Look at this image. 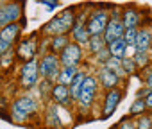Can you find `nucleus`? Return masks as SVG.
Instances as JSON below:
<instances>
[{
  "label": "nucleus",
  "mask_w": 152,
  "mask_h": 129,
  "mask_svg": "<svg viewBox=\"0 0 152 129\" xmlns=\"http://www.w3.org/2000/svg\"><path fill=\"white\" fill-rule=\"evenodd\" d=\"M73 25H75L73 9H64L57 16H54V20H50L47 25H43L41 32L48 34V36H64L66 32H70L73 29Z\"/></svg>",
  "instance_id": "obj_1"
},
{
  "label": "nucleus",
  "mask_w": 152,
  "mask_h": 129,
  "mask_svg": "<svg viewBox=\"0 0 152 129\" xmlns=\"http://www.w3.org/2000/svg\"><path fill=\"white\" fill-rule=\"evenodd\" d=\"M59 70H61V64H59L57 54L48 52V54H45V56L41 57V61H39V75L45 77L48 83L57 81Z\"/></svg>",
  "instance_id": "obj_2"
},
{
  "label": "nucleus",
  "mask_w": 152,
  "mask_h": 129,
  "mask_svg": "<svg viewBox=\"0 0 152 129\" xmlns=\"http://www.w3.org/2000/svg\"><path fill=\"white\" fill-rule=\"evenodd\" d=\"M57 57H59V64H63V67H73V68H77L81 59H83V47L72 41V43H68L59 52Z\"/></svg>",
  "instance_id": "obj_3"
},
{
  "label": "nucleus",
  "mask_w": 152,
  "mask_h": 129,
  "mask_svg": "<svg viewBox=\"0 0 152 129\" xmlns=\"http://www.w3.org/2000/svg\"><path fill=\"white\" fill-rule=\"evenodd\" d=\"M107 22H109V15H107L106 11H102V9L95 11V13L88 18V22H86V29H88L90 36H100V34L104 32Z\"/></svg>",
  "instance_id": "obj_4"
},
{
  "label": "nucleus",
  "mask_w": 152,
  "mask_h": 129,
  "mask_svg": "<svg viewBox=\"0 0 152 129\" xmlns=\"http://www.w3.org/2000/svg\"><path fill=\"white\" fill-rule=\"evenodd\" d=\"M124 32H125V27H124L122 20L116 18V16H115V18H109V22H107V25H106V29H104V36H102L106 47L111 45L113 41L124 38Z\"/></svg>",
  "instance_id": "obj_5"
},
{
  "label": "nucleus",
  "mask_w": 152,
  "mask_h": 129,
  "mask_svg": "<svg viewBox=\"0 0 152 129\" xmlns=\"http://www.w3.org/2000/svg\"><path fill=\"white\" fill-rule=\"evenodd\" d=\"M23 11H22V6L20 4H6V6H0V29L9 25V23H15L22 18Z\"/></svg>",
  "instance_id": "obj_6"
},
{
  "label": "nucleus",
  "mask_w": 152,
  "mask_h": 129,
  "mask_svg": "<svg viewBox=\"0 0 152 129\" xmlns=\"http://www.w3.org/2000/svg\"><path fill=\"white\" fill-rule=\"evenodd\" d=\"M38 74L39 72H38V63H36V59L23 63L22 72H20V84L23 88H32L38 83Z\"/></svg>",
  "instance_id": "obj_7"
},
{
  "label": "nucleus",
  "mask_w": 152,
  "mask_h": 129,
  "mask_svg": "<svg viewBox=\"0 0 152 129\" xmlns=\"http://www.w3.org/2000/svg\"><path fill=\"white\" fill-rule=\"evenodd\" d=\"M38 109V102L31 97H22L18 99L15 104H13V115L18 118V120H23L27 118L29 115H32L34 111Z\"/></svg>",
  "instance_id": "obj_8"
},
{
  "label": "nucleus",
  "mask_w": 152,
  "mask_h": 129,
  "mask_svg": "<svg viewBox=\"0 0 152 129\" xmlns=\"http://www.w3.org/2000/svg\"><path fill=\"white\" fill-rule=\"evenodd\" d=\"M36 50H38V41H36V36L32 38H27L25 41H22L16 48V57L23 63L27 61H32L36 57Z\"/></svg>",
  "instance_id": "obj_9"
},
{
  "label": "nucleus",
  "mask_w": 152,
  "mask_h": 129,
  "mask_svg": "<svg viewBox=\"0 0 152 129\" xmlns=\"http://www.w3.org/2000/svg\"><path fill=\"white\" fill-rule=\"evenodd\" d=\"M95 92H97V77L86 75V79L83 83V88H81V93H79L77 99L81 100V104L88 106V104H91V100L95 97Z\"/></svg>",
  "instance_id": "obj_10"
},
{
  "label": "nucleus",
  "mask_w": 152,
  "mask_h": 129,
  "mask_svg": "<svg viewBox=\"0 0 152 129\" xmlns=\"http://www.w3.org/2000/svg\"><path fill=\"white\" fill-rule=\"evenodd\" d=\"M122 100V92L120 90H109L106 95V104H104V117H111L116 109V106Z\"/></svg>",
  "instance_id": "obj_11"
},
{
  "label": "nucleus",
  "mask_w": 152,
  "mask_h": 129,
  "mask_svg": "<svg viewBox=\"0 0 152 129\" xmlns=\"http://www.w3.org/2000/svg\"><path fill=\"white\" fill-rule=\"evenodd\" d=\"M0 38H2L9 47L13 43H16L18 38H20V23L15 22V23H9V25L2 27V29H0Z\"/></svg>",
  "instance_id": "obj_12"
},
{
  "label": "nucleus",
  "mask_w": 152,
  "mask_h": 129,
  "mask_svg": "<svg viewBox=\"0 0 152 129\" xmlns=\"http://www.w3.org/2000/svg\"><path fill=\"white\" fill-rule=\"evenodd\" d=\"M150 43H152V32L147 29H140L136 36V43H134L136 52H148Z\"/></svg>",
  "instance_id": "obj_13"
},
{
  "label": "nucleus",
  "mask_w": 152,
  "mask_h": 129,
  "mask_svg": "<svg viewBox=\"0 0 152 129\" xmlns=\"http://www.w3.org/2000/svg\"><path fill=\"white\" fill-rule=\"evenodd\" d=\"M99 79H100V84H102L104 88H107V90H111L113 86H116V84L120 83V77H118L115 72L107 70L106 67L100 68V72H99Z\"/></svg>",
  "instance_id": "obj_14"
},
{
  "label": "nucleus",
  "mask_w": 152,
  "mask_h": 129,
  "mask_svg": "<svg viewBox=\"0 0 152 129\" xmlns=\"http://www.w3.org/2000/svg\"><path fill=\"white\" fill-rule=\"evenodd\" d=\"M72 38H73V43L86 45L90 41V32H88L86 25L84 23H75L73 29H72Z\"/></svg>",
  "instance_id": "obj_15"
},
{
  "label": "nucleus",
  "mask_w": 152,
  "mask_h": 129,
  "mask_svg": "<svg viewBox=\"0 0 152 129\" xmlns=\"http://www.w3.org/2000/svg\"><path fill=\"white\" fill-rule=\"evenodd\" d=\"M107 52L111 57H116V59H124L127 56V43L120 38L116 41H113L111 45H107Z\"/></svg>",
  "instance_id": "obj_16"
},
{
  "label": "nucleus",
  "mask_w": 152,
  "mask_h": 129,
  "mask_svg": "<svg viewBox=\"0 0 152 129\" xmlns=\"http://www.w3.org/2000/svg\"><path fill=\"white\" fill-rule=\"evenodd\" d=\"M75 74H77V68L73 67H61L59 70V75H57V84H63V86H70Z\"/></svg>",
  "instance_id": "obj_17"
},
{
  "label": "nucleus",
  "mask_w": 152,
  "mask_h": 129,
  "mask_svg": "<svg viewBox=\"0 0 152 129\" xmlns=\"http://www.w3.org/2000/svg\"><path fill=\"white\" fill-rule=\"evenodd\" d=\"M122 23H124L125 29L138 27V23H140V13H138L136 9H132V7L125 9V13H124V16H122Z\"/></svg>",
  "instance_id": "obj_18"
},
{
  "label": "nucleus",
  "mask_w": 152,
  "mask_h": 129,
  "mask_svg": "<svg viewBox=\"0 0 152 129\" xmlns=\"http://www.w3.org/2000/svg\"><path fill=\"white\" fill-rule=\"evenodd\" d=\"M84 79H86V74L81 72V70H77V74H75V77H73V81H72V84L68 86V88H70V97H73V99H77V97H79Z\"/></svg>",
  "instance_id": "obj_19"
},
{
  "label": "nucleus",
  "mask_w": 152,
  "mask_h": 129,
  "mask_svg": "<svg viewBox=\"0 0 152 129\" xmlns=\"http://www.w3.org/2000/svg\"><path fill=\"white\" fill-rule=\"evenodd\" d=\"M52 97H54V100L64 104V102H68V99H70V88H68V86H63V84H56V86L52 88Z\"/></svg>",
  "instance_id": "obj_20"
},
{
  "label": "nucleus",
  "mask_w": 152,
  "mask_h": 129,
  "mask_svg": "<svg viewBox=\"0 0 152 129\" xmlns=\"http://www.w3.org/2000/svg\"><path fill=\"white\" fill-rule=\"evenodd\" d=\"M104 64H106V68H107V70L115 72L118 77H120L122 74H125V72H124V68H122V59H116V57H111V56H109V57L106 59V63H104Z\"/></svg>",
  "instance_id": "obj_21"
},
{
  "label": "nucleus",
  "mask_w": 152,
  "mask_h": 129,
  "mask_svg": "<svg viewBox=\"0 0 152 129\" xmlns=\"http://www.w3.org/2000/svg\"><path fill=\"white\" fill-rule=\"evenodd\" d=\"M88 45H90V50L95 52V54L106 50V43H104V38H102V36H90Z\"/></svg>",
  "instance_id": "obj_22"
},
{
  "label": "nucleus",
  "mask_w": 152,
  "mask_h": 129,
  "mask_svg": "<svg viewBox=\"0 0 152 129\" xmlns=\"http://www.w3.org/2000/svg\"><path fill=\"white\" fill-rule=\"evenodd\" d=\"M70 41H68V36H54V40H52V47H50V52H61L66 45H68Z\"/></svg>",
  "instance_id": "obj_23"
},
{
  "label": "nucleus",
  "mask_w": 152,
  "mask_h": 129,
  "mask_svg": "<svg viewBox=\"0 0 152 129\" xmlns=\"http://www.w3.org/2000/svg\"><path fill=\"white\" fill-rule=\"evenodd\" d=\"M136 36H138V29L132 27V29H125L122 40L127 43V47H134V43H136Z\"/></svg>",
  "instance_id": "obj_24"
},
{
  "label": "nucleus",
  "mask_w": 152,
  "mask_h": 129,
  "mask_svg": "<svg viewBox=\"0 0 152 129\" xmlns=\"http://www.w3.org/2000/svg\"><path fill=\"white\" fill-rule=\"evenodd\" d=\"M122 68H124L125 74H132L138 67H136V63H134L132 57H124V59H122Z\"/></svg>",
  "instance_id": "obj_25"
},
{
  "label": "nucleus",
  "mask_w": 152,
  "mask_h": 129,
  "mask_svg": "<svg viewBox=\"0 0 152 129\" xmlns=\"http://www.w3.org/2000/svg\"><path fill=\"white\" fill-rule=\"evenodd\" d=\"M145 109H147V106H145V100H143V99H136V100H134V104L131 106V115L143 113Z\"/></svg>",
  "instance_id": "obj_26"
},
{
  "label": "nucleus",
  "mask_w": 152,
  "mask_h": 129,
  "mask_svg": "<svg viewBox=\"0 0 152 129\" xmlns=\"http://www.w3.org/2000/svg\"><path fill=\"white\" fill-rule=\"evenodd\" d=\"M6 52H9V45H7V43L2 40V38H0V57H2Z\"/></svg>",
  "instance_id": "obj_27"
},
{
  "label": "nucleus",
  "mask_w": 152,
  "mask_h": 129,
  "mask_svg": "<svg viewBox=\"0 0 152 129\" xmlns=\"http://www.w3.org/2000/svg\"><path fill=\"white\" fill-rule=\"evenodd\" d=\"M138 129H150V120L148 118H141L138 124Z\"/></svg>",
  "instance_id": "obj_28"
},
{
  "label": "nucleus",
  "mask_w": 152,
  "mask_h": 129,
  "mask_svg": "<svg viewBox=\"0 0 152 129\" xmlns=\"http://www.w3.org/2000/svg\"><path fill=\"white\" fill-rule=\"evenodd\" d=\"M120 129H134V124L131 122V120H122V125H120Z\"/></svg>",
  "instance_id": "obj_29"
},
{
  "label": "nucleus",
  "mask_w": 152,
  "mask_h": 129,
  "mask_svg": "<svg viewBox=\"0 0 152 129\" xmlns=\"http://www.w3.org/2000/svg\"><path fill=\"white\" fill-rule=\"evenodd\" d=\"M145 84L148 90H152V68H148V75L145 77Z\"/></svg>",
  "instance_id": "obj_30"
},
{
  "label": "nucleus",
  "mask_w": 152,
  "mask_h": 129,
  "mask_svg": "<svg viewBox=\"0 0 152 129\" xmlns=\"http://www.w3.org/2000/svg\"><path fill=\"white\" fill-rule=\"evenodd\" d=\"M143 100H145V106H147V108H152V90L147 93V97H145Z\"/></svg>",
  "instance_id": "obj_31"
},
{
  "label": "nucleus",
  "mask_w": 152,
  "mask_h": 129,
  "mask_svg": "<svg viewBox=\"0 0 152 129\" xmlns=\"http://www.w3.org/2000/svg\"><path fill=\"white\" fill-rule=\"evenodd\" d=\"M148 48H150V57H152V43H150V47H148Z\"/></svg>",
  "instance_id": "obj_32"
},
{
  "label": "nucleus",
  "mask_w": 152,
  "mask_h": 129,
  "mask_svg": "<svg viewBox=\"0 0 152 129\" xmlns=\"http://www.w3.org/2000/svg\"><path fill=\"white\" fill-rule=\"evenodd\" d=\"M150 32H152V29H150Z\"/></svg>",
  "instance_id": "obj_33"
}]
</instances>
